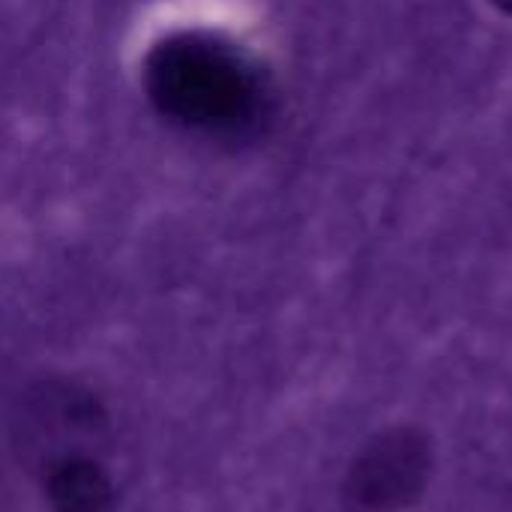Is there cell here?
I'll return each instance as SVG.
<instances>
[{"instance_id": "obj_1", "label": "cell", "mask_w": 512, "mask_h": 512, "mask_svg": "<svg viewBox=\"0 0 512 512\" xmlns=\"http://www.w3.org/2000/svg\"><path fill=\"white\" fill-rule=\"evenodd\" d=\"M12 453L36 480L66 462L99 459L111 450V414L102 399L78 381L45 378L30 384L9 423Z\"/></svg>"}, {"instance_id": "obj_2", "label": "cell", "mask_w": 512, "mask_h": 512, "mask_svg": "<svg viewBox=\"0 0 512 512\" xmlns=\"http://www.w3.org/2000/svg\"><path fill=\"white\" fill-rule=\"evenodd\" d=\"M45 507L51 512H114L117 489L99 459L57 465L39 477Z\"/></svg>"}]
</instances>
